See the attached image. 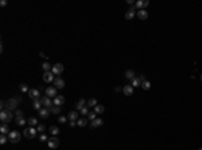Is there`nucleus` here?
<instances>
[{"label":"nucleus","instance_id":"obj_1","mask_svg":"<svg viewBox=\"0 0 202 150\" xmlns=\"http://www.w3.org/2000/svg\"><path fill=\"white\" fill-rule=\"evenodd\" d=\"M12 119H14V114L10 110H2V113H0V121L3 123H10Z\"/></svg>","mask_w":202,"mask_h":150},{"label":"nucleus","instance_id":"obj_2","mask_svg":"<svg viewBox=\"0 0 202 150\" xmlns=\"http://www.w3.org/2000/svg\"><path fill=\"white\" fill-rule=\"evenodd\" d=\"M8 139H10L11 143H18V142L20 141V134H19V131L12 130L11 133L8 134Z\"/></svg>","mask_w":202,"mask_h":150},{"label":"nucleus","instance_id":"obj_3","mask_svg":"<svg viewBox=\"0 0 202 150\" xmlns=\"http://www.w3.org/2000/svg\"><path fill=\"white\" fill-rule=\"evenodd\" d=\"M36 131H38V130H36L35 127L29 126L27 129H24V133H23V134H24L26 138H35L36 137Z\"/></svg>","mask_w":202,"mask_h":150},{"label":"nucleus","instance_id":"obj_4","mask_svg":"<svg viewBox=\"0 0 202 150\" xmlns=\"http://www.w3.org/2000/svg\"><path fill=\"white\" fill-rule=\"evenodd\" d=\"M18 103H19V102H18V101L15 99V98H10V99H8V101L6 102V109H7V110H10V111H11V110H16Z\"/></svg>","mask_w":202,"mask_h":150},{"label":"nucleus","instance_id":"obj_5","mask_svg":"<svg viewBox=\"0 0 202 150\" xmlns=\"http://www.w3.org/2000/svg\"><path fill=\"white\" fill-rule=\"evenodd\" d=\"M47 145L50 149H57L59 146V139L57 138V135H53V137H50L49 141H47Z\"/></svg>","mask_w":202,"mask_h":150},{"label":"nucleus","instance_id":"obj_6","mask_svg":"<svg viewBox=\"0 0 202 150\" xmlns=\"http://www.w3.org/2000/svg\"><path fill=\"white\" fill-rule=\"evenodd\" d=\"M27 94H29V97L31 98V99H34V101H39L41 99V92H39V90H36V88H30V91Z\"/></svg>","mask_w":202,"mask_h":150},{"label":"nucleus","instance_id":"obj_7","mask_svg":"<svg viewBox=\"0 0 202 150\" xmlns=\"http://www.w3.org/2000/svg\"><path fill=\"white\" fill-rule=\"evenodd\" d=\"M51 72H53L54 75H61L63 72V66L62 63H55L53 66V70H51Z\"/></svg>","mask_w":202,"mask_h":150},{"label":"nucleus","instance_id":"obj_8","mask_svg":"<svg viewBox=\"0 0 202 150\" xmlns=\"http://www.w3.org/2000/svg\"><path fill=\"white\" fill-rule=\"evenodd\" d=\"M41 103H42V106H43V107H49V109L54 106V103L51 102V98H49V97L41 98Z\"/></svg>","mask_w":202,"mask_h":150},{"label":"nucleus","instance_id":"obj_9","mask_svg":"<svg viewBox=\"0 0 202 150\" xmlns=\"http://www.w3.org/2000/svg\"><path fill=\"white\" fill-rule=\"evenodd\" d=\"M136 12H138V11H136V7L132 6V7L128 9V11H127V13H125V19H127V20H131V19H133L135 15H136Z\"/></svg>","mask_w":202,"mask_h":150},{"label":"nucleus","instance_id":"obj_10","mask_svg":"<svg viewBox=\"0 0 202 150\" xmlns=\"http://www.w3.org/2000/svg\"><path fill=\"white\" fill-rule=\"evenodd\" d=\"M43 81H45L46 83H51V82H54V81H55V78H54V74L51 72V71L45 72V74H43Z\"/></svg>","mask_w":202,"mask_h":150},{"label":"nucleus","instance_id":"obj_11","mask_svg":"<svg viewBox=\"0 0 202 150\" xmlns=\"http://www.w3.org/2000/svg\"><path fill=\"white\" fill-rule=\"evenodd\" d=\"M38 113H39V117H41V118H49L51 110L49 109V107H42V109H41Z\"/></svg>","mask_w":202,"mask_h":150},{"label":"nucleus","instance_id":"obj_12","mask_svg":"<svg viewBox=\"0 0 202 150\" xmlns=\"http://www.w3.org/2000/svg\"><path fill=\"white\" fill-rule=\"evenodd\" d=\"M53 83H54V87H55V88H63V87H65V81H63L61 77L55 78V81H54Z\"/></svg>","mask_w":202,"mask_h":150},{"label":"nucleus","instance_id":"obj_13","mask_svg":"<svg viewBox=\"0 0 202 150\" xmlns=\"http://www.w3.org/2000/svg\"><path fill=\"white\" fill-rule=\"evenodd\" d=\"M46 97L55 98V97H57V88H55V87H47V88H46Z\"/></svg>","mask_w":202,"mask_h":150},{"label":"nucleus","instance_id":"obj_14","mask_svg":"<svg viewBox=\"0 0 202 150\" xmlns=\"http://www.w3.org/2000/svg\"><path fill=\"white\" fill-rule=\"evenodd\" d=\"M53 103H54V106H62L63 103H65V97H62V95H57L53 99Z\"/></svg>","mask_w":202,"mask_h":150},{"label":"nucleus","instance_id":"obj_15","mask_svg":"<svg viewBox=\"0 0 202 150\" xmlns=\"http://www.w3.org/2000/svg\"><path fill=\"white\" fill-rule=\"evenodd\" d=\"M123 92L125 94L127 97L132 95V94H133V86H132V84H127V86H124L123 87Z\"/></svg>","mask_w":202,"mask_h":150},{"label":"nucleus","instance_id":"obj_16","mask_svg":"<svg viewBox=\"0 0 202 150\" xmlns=\"http://www.w3.org/2000/svg\"><path fill=\"white\" fill-rule=\"evenodd\" d=\"M104 125V121H102L101 118H96L95 121H92V123H90V126L93 129H96V127H101V126Z\"/></svg>","mask_w":202,"mask_h":150},{"label":"nucleus","instance_id":"obj_17","mask_svg":"<svg viewBox=\"0 0 202 150\" xmlns=\"http://www.w3.org/2000/svg\"><path fill=\"white\" fill-rule=\"evenodd\" d=\"M136 13H138V17L140 20H145L148 17V11H145V9H139Z\"/></svg>","mask_w":202,"mask_h":150},{"label":"nucleus","instance_id":"obj_18","mask_svg":"<svg viewBox=\"0 0 202 150\" xmlns=\"http://www.w3.org/2000/svg\"><path fill=\"white\" fill-rule=\"evenodd\" d=\"M124 75H125V78H127V79H129V81H133V79L136 78V74L132 71V70H127Z\"/></svg>","mask_w":202,"mask_h":150},{"label":"nucleus","instance_id":"obj_19","mask_svg":"<svg viewBox=\"0 0 202 150\" xmlns=\"http://www.w3.org/2000/svg\"><path fill=\"white\" fill-rule=\"evenodd\" d=\"M86 123H88V118H85V117L77 119V126H79V127H85Z\"/></svg>","mask_w":202,"mask_h":150},{"label":"nucleus","instance_id":"obj_20","mask_svg":"<svg viewBox=\"0 0 202 150\" xmlns=\"http://www.w3.org/2000/svg\"><path fill=\"white\" fill-rule=\"evenodd\" d=\"M68 119L69 121H77L78 119V113L77 111H70L68 114Z\"/></svg>","mask_w":202,"mask_h":150},{"label":"nucleus","instance_id":"obj_21","mask_svg":"<svg viewBox=\"0 0 202 150\" xmlns=\"http://www.w3.org/2000/svg\"><path fill=\"white\" fill-rule=\"evenodd\" d=\"M85 103H86V101L84 99V98H81V99H79L78 102H77V105H76V107H77V110H79L81 111L84 107H85Z\"/></svg>","mask_w":202,"mask_h":150},{"label":"nucleus","instance_id":"obj_22","mask_svg":"<svg viewBox=\"0 0 202 150\" xmlns=\"http://www.w3.org/2000/svg\"><path fill=\"white\" fill-rule=\"evenodd\" d=\"M15 122H16L18 126H24V125L27 123V121L23 118V117H16V118H15Z\"/></svg>","mask_w":202,"mask_h":150},{"label":"nucleus","instance_id":"obj_23","mask_svg":"<svg viewBox=\"0 0 202 150\" xmlns=\"http://www.w3.org/2000/svg\"><path fill=\"white\" fill-rule=\"evenodd\" d=\"M0 131H2V134H10L11 131H8V125L7 123H2L0 126Z\"/></svg>","mask_w":202,"mask_h":150},{"label":"nucleus","instance_id":"obj_24","mask_svg":"<svg viewBox=\"0 0 202 150\" xmlns=\"http://www.w3.org/2000/svg\"><path fill=\"white\" fill-rule=\"evenodd\" d=\"M27 123H29V126H32V127H34V126H38V119L34 118V117H31V118L27 121Z\"/></svg>","mask_w":202,"mask_h":150},{"label":"nucleus","instance_id":"obj_25","mask_svg":"<svg viewBox=\"0 0 202 150\" xmlns=\"http://www.w3.org/2000/svg\"><path fill=\"white\" fill-rule=\"evenodd\" d=\"M42 68H43V71H45V72L51 71V70H53V67H51V64H50L49 62H45L43 64H42Z\"/></svg>","mask_w":202,"mask_h":150},{"label":"nucleus","instance_id":"obj_26","mask_svg":"<svg viewBox=\"0 0 202 150\" xmlns=\"http://www.w3.org/2000/svg\"><path fill=\"white\" fill-rule=\"evenodd\" d=\"M104 111H105V109H104V106H101V105H97L95 107V113H96V114H102Z\"/></svg>","mask_w":202,"mask_h":150},{"label":"nucleus","instance_id":"obj_27","mask_svg":"<svg viewBox=\"0 0 202 150\" xmlns=\"http://www.w3.org/2000/svg\"><path fill=\"white\" fill-rule=\"evenodd\" d=\"M97 105H98L97 99H95V98H90V99L88 101V106H89V107H96Z\"/></svg>","mask_w":202,"mask_h":150},{"label":"nucleus","instance_id":"obj_28","mask_svg":"<svg viewBox=\"0 0 202 150\" xmlns=\"http://www.w3.org/2000/svg\"><path fill=\"white\" fill-rule=\"evenodd\" d=\"M131 84H132L133 87H138V86H142V81H140L139 78H135L133 81H131Z\"/></svg>","mask_w":202,"mask_h":150},{"label":"nucleus","instance_id":"obj_29","mask_svg":"<svg viewBox=\"0 0 202 150\" xmlns=\"http://www.w3.org/2000/svg\"><path fill=\"white\" fill-rule=\"evenodd\" d=\"M50 133H51V135H58L59 134V129L57 127V126H51V127H50Z\"/></svg>","mask_w":202,"mask_h":150},{"label":"nucleus","instance_id":"obj_30","mask_svg":"<svg viewBox=\"0 0 202 150\" xmlns=\"http://www.w3.org/2000/svg\"><path fill=\"white\" fill-rule=\"evenodd\" d=\"M41 106H42V103H41V99H39V101H34V103H32V107H34L35 110H38V111H39V110L42 109Z\"/></svg>","mask_w":202,"mask_h":150},{"label":"nucleus","instance_id":"obj_31","mask_svg":"<svg viewBox=\"0 0 202 150\" xmlns=\"http://www.w3.org/2000/svg\"><path fill=\"white\" fill-rule=\"evenodd\" d=\"M50 110H51V114H59L61 107L59 106H53V107H50Z\"/></svg>","mask_w":202,"mask_h":150},{"label":"nucleus","instance_id":"obj_32","mask_svg":"<svg viewBox=\"0 0 202 150\" xmlns=\"http://www.w3.org/2000/svg\"><path fill=\"white\" fill-rule=\"evenodd\" d=\"M19 88H20V91H22V92H29V91H30V88L27 87V84H26V83L19 84Z\"/></svg>","mask_w":202,"mask_h":150},{"label":"nucleus","instance_id":"obj_33","mask_svg":"<svg viewBox=\"0 0 202 150\" xmlns=\"http://www.w3.org/2000/svg\"><path fill=\"white\" fill-rule=\"evenodd\" d=\"M142 87L144 88V90H150V87H151V83H150L148 81H144V82H142Z\"/></svg>","mask_w":202,"mask_h":150},{"label":"nucleus","instance_id":"obj_34","mask_svg":"<svg viewBox=\"0 0 202 150\" xmlns=\"http://www.w3.org/2000/svg\"><path fill=\"white\" fill-rule=\"evenodd\" d=\"M96 118H97V114H96L95 111H92V113H89V114H88V119L89 121H95Z\"/></svg>","mask_w":202,"mask_h":150},{"label":"nucleus","instance_id":"obj_35","mask_svg":"<svg viewBox=\"0 0 202 150\" xmlns=\"http://www.w3.org/2000/svg\"><path fill=\"white\" fill-rule=\"evenodd\" d=\"M143 3H144V2H142V0H138V2L135 3V7H136V9H138V11H139V9H143Z\"/></svg>","mask_w":202,"mask_h":150},{"label":"nucleus","instance_id":"obj_36","mask_svg":"<svg viewBox=\"0 0 202 150\" xmlns=\"http://www.w3.org/2000/svg\"><path fill=\"white\" fill-rule=\"evenodd\" d=\"M7 141H10V139H8V137H6V134H2V137H0V143L4 145Z\"/></svg>","mask_w":202,"mask_h":150},{"label":"nucleus","instance_id":"obj_37","mask_svg":"<svg viewBox=\"0 0 202 150\" xmlns=\"http://www.w3.org/2000/svg\"><path fill=\"white\" fill-rule=\"evenodd\" d=\"M36 130H38L39 133L43 134V131L46 130V126H45V125H38V126H36Z\"/></svg>","mask_w":202,"mask_h":150},{"label":"nucleus","instance_id":"obj_38","mask_svg":"<svg viewBox=\"0 0 202 150\" xmlns=\"http://www.w3.org/2000/svg\"><path fill=\"white\" fill-rule=\"evenodd\" d=\"M81 114H82V117H88V114H89V110H88V107H84V109L81 110Z\"/></svg>","mask_w":202,"mask_h":150},{"label":"nucleus","instance_id":"obj_39","mask_svg":"<svg viewBox=\"0 0 202 150\" xmlns=\"http://www.w3.org/2000/svg\"><path fill=\"white\" fill-rule=\"evenodd\" d=\"M39 139H41V142H45V141H49V138H47V135H46V134H41Z\"/></svg>","mask_w":202,"mask_h":150},{"label":"nucleus","instance_id":"obj_40","mask_svg":"<svg viewBox=\"0 0 202 150\" xmlns=\"http://www.w3.org/2000/svg\"><path fill=\"white\" fill-rule=\"evenodd\" d=\"M66 121H68V117H59V118H58V122H59V123H65Z\"/></svg>","mask_w":202,"mask_h":150},{"label":"nucleus","instance_id":"obj_41","mask_svg":"<svg viewBox=\"0 0 202 150\" xmlns=\"http://www.w3.org/2000/svg\"><path fill=\"white\" fill-rule=\"evenodd\" d=\"M15 114H16V117H23V111L22 110H15Z\"/></svg>","mask_w":202,"mask_h":150},{"label":"nucleus","instance_id":"obj_42","mask_svg":"<svg viewBox=\"0 0 202 150\" xmlns=\"http://www.w3.org/2000/svg\"><path fill=\"white\" fill-rule=\"evenodd\" d=\"M148 4H150V2H148V0H144V3H143V9H145V7H147Z\"/></svg>","mask_w":202,"mask_h":150},{"label":"nucleus","instance_id":"obj_43","mask_svg":"<svg viewBox=\"0 0 202 150\" xmlns=\"http://www.w3.org/2000/svg\"><path fill=\"white\" fill-rule=\"evenodd\" d=\"M0 4H2V7H6V6H7V0H2V2H0Z\"/></svg>","mask_w":202,"mask_h":150},{"label":"nucleus","instance_id":"obj_44","mask_svg":"<svg viewBox=\"0 0 202 150\" xmlns=\"http://www.w3.org/2000/svg\"><path fill=\"white\" fill-rule=\"evenodd\" d=\"M139 79H140L142 82H144V81H145V77H144V75L142 74V75H139Z\"/></svg>","mask_w":202,"mask_h":150},{"label":"nucleus","instance_id":"obj_45","mask_svg":"<svg viewBox=\"0 0 202 150\" xmlns=\"http://www.w3.org/2000/svg\"><path fill=\"white\" fill-rule=\"evenodd\" d=\"M76 125H77V122H76V121H70V126H72V127H74Z\"/></svg>","mask_w":202,"mask_h":150},{"label":"nucleus","instance_id":"obj_46","mask_svg":"<svg viewBox=\"0 0 202 150\" xmlns=\"http://www.w3.org/2000/svg\"><path fill=\"white\" fill-rule=\"evenodd\" d=\"M0 106H2V109L4 110V109H6V102H4V101H2V103H0Z\"/></svg>","mask_w":202,"mask_h":150},{"label":"nucleus","instance_id":"obj_47","mask_svg":"<svg viewBox=\"0 0 202 150\" xmlns=\"http://www.w3.org/2000/svg\"><path fill=\"white\" fill-rule=\"evenodd\" d=\"M14 98H15V99H16L18 102H20V101H22V98H20V97H18V95H15V97H14Z\"/></svg>","mask_w":202,"mask_h":150},{"label":"nucleus","instance_id":"obj_48","mask_svg":"<svg viewBox=\"0 0 202 150\" xmlns=\"http://www.w3.org/2000/svg\"><path fill=\"white\" fill-rule=\"evenodd\" d=\"M121 90H123V88H120V87H116V88H115L116 92H119V91H121Z\"/></svg>","mask_w":202,"mask_h":150},{"label":"nucleus","instance_id":"obj_49","mask_svg":"<svg viewBox=\"0 0 202 150\" xmlns=\"http://www.w3.org/2000/svg\"><path fill=\"white\" fill-rule=\"evenodd\" d=\"M201 81H202V74H201Z\"/></svg>","mask_w":202,"mask_h":150},{"label":"nucleus","instance_id":"obj_50","mask_svg":"<svg viewBox=\"0 0 202 150\" xmlns=\"http://www.w3.org/2000/svg\"><path fill=\"white\" fill-rule=\"evenodd\" d=\"M199 150H202V147H201V149H199Z\"/></svg>","mask_w":202,"mask_h":150}]
</instances>
